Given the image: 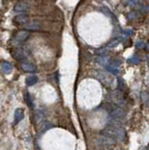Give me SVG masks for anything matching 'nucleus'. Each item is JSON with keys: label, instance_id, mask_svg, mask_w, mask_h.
<instances>
[{"label": "nucleus", "instance_id": "nucleus-15", "mask_svg": "<svg viewBox=\"0 0 149 150\" xmlns=\"http://www.w3.org/2000/svg\"><path fill=\"white\" fill-rule=\"evenodd\" d=\"M137 14H138V12L132 11V12H130V13L128 14V20H133V19H136V17H137Z\"/></svg>", "mask_w": 149, "mask_h": 150}, {"label": "nucleus", "instance_id": "nucleus-16", "mask_svg": "<svg viewBox=\"0 0 149 150\" xmlns=\"http://www.w3.org/2000/svg\"><path fill=\"white\" fill-rule=\"evenodd\" d=\"M144 42L142 40H139V41H137L136 42V47L137 48H144Z\"/></svg>", "mask_w": 149, "mask_h": 150}, {"label": "nucleus", "instance_id": "nucleus-1", "mask_svg": "<svg viewBox=\"0 0 149 150\" xmlns=\"http://www.w3.org/2000/svg\"><path fill=\"white\" fill-rule=\"evenodd\" d=\"M31 7V3L27 0H22V1L16 3L14 6V11L18 12H25Z\"/></svg>", "mask_w": 149, "mask_h": 150}, {"label": "nucleus", "instance_id": "nucleus-6", "mask_svg": "<svg viewBox=\"0 0 149 150\" xmlns=\"http://www.w3.org/2000/svg\"><path fill=\"white\" fill-rule=\"evenodd\" d=\"M25 116V110L23 108H17L14 112V124L20 123Z\"/></svg>", "mask_w": 149, "mask_h": 150}, {"label": "nucleus", "instance_id": "nucleus-9", "mask_svg": "<svg viewBox=\"0 0 149 150\" xmlns=\"http://www.w3.org/2000/svg\"><path fill=\"white\" fill-rule=\"evenodd\" d=\"M13 71V66L11 62L4 61L2 63V71L4 74H9Z\"/></svg>", "mask_w": 149, "mask_h": 150}, {"label": "nucleus", "instance_id": "nucleus-7", "mask_svg": "<svg viewBox=\"0 0 149 150\" xmlns=\"http://www.w3.org/2000/svg\"><path fill=\"white\" fill-rule=\"evenodd\" d=\"M13 21L15 22L16 24L24 25V24H25L29 22V17H28V15H26V14H20V15L15 16Z\"/></svg>", "mask_w": 149, "mask_h": 150}, {"label": "nucleus", "instance_id": "nucleus-17", "mask_svg": "<svg viewBox=\"0 0 149 150\" xmlns=\"http://www.w3.org/2000/svg\"><path fill=\"white\" fill-rule=\"evenodd\" d=\"M25 98H26V102L28 103V105L30 106V108L32 107V103L30 102V100H31V96L29 95L28 93H26L25 94Z\"/></svg>", "mask_w": 149, "mask_h": 150}, {"label": "nucleus", "instance_id": "nucleus-4", "mask_svg": "<svg viewBox=\"0 0 149 150\" xmlns=\"http://www.w3.org/2000/svg\"><path fill=\"white\" fill-rule=\"evenodd\" d=\"M113 100L115 101L116 104L120 105V108H121V104L124 103V100H125V97L123 95L122 91H115L113 93Z\"/></svg>", "mask_w": 149, "mask_h": 150}, {"label": "nucleus", "instance_id": "nucleus-13", "mask_svg": "<svg viewBox=\"0 0 149 150\" xmlns=\"http://www.w3.org/2000/svg\"><path fill=\"white\" fill-rule=\"evenodd\" d=\"M129 61H130V62H132V63H134V64H138L139 62L141 61V58H140V57H139L138 56L134 55L133 56L131 57L130 59H129Z\"/></svg>", "mask_w": 149, "mask_h": 150}, {"label": "nucleus", "instance_id": "nucleus-12", "mask_svg": "<svg viewBox=\"0 0 149 150\" xmlns=\"http://www.w3.org/2000/svg\"><path fill=\"white\" fill-rule=\"evenodd\" d=\"M101 11H102L103 12H104V13H105L107 16H109V17H111V18L115 17L114 14L112 13V11H110V9H109L108 8H106V7H102V8H101Z\"/></svg>", "mask_w": 149, "mask_h": 150}, {"label": "nucleus", "instance_id": "nucleus-10", "mask_svg": "<svg viewBox=\"0 0 149 150\" xmlns=\"http://www.w3.org/2000/svg\"><path fill=\"white\" fill-rule=\"evenodd\" d=\"M38 82V78L36 75L29 76V77L25 79V85H26L27 87H33V85H35Z\"/></svg>", "mask_w": 149, "mask_h": 150}, {"label": "nucleus", "instance_id": "nucleus-11", "mask_svg": "<svg viewBox=\"0 0 149 150\" xmlns=\"http://www.w3.org/2000/svg\"><path fill=\"white\" fill-rule=\"evenodd\" d=\"M125 3L130 7H136L139 4V0H125Z\"/></svg>", "mask_w": 149, "mask_h": 150}, {"label": "nucleus", "instance_id": "nucleus-8", "mask_svg": "<svg viewBox=\"0 0 149 150\" xmlns=\"http://www.w3.org/2000/svg\"><path fill=\"white\" fill-rule=\"evenodd\" d=\"M12 56H13L14 58L16 60H18V61H25V60L26 59V56H25V53L23 50H21V49H17V50H16Z\"/></svg>", "mask_w": 149, "mask_h": 150}, {"label": "nucleus", "instance_id": "nucleus-3", "mask_svg": "<svg viewBox=\"0 0 149 150\" xmlns=\"http://www.w3.org/2000/svg\"><path fill=\"white\" fill-rule=\"evenodd\" d=\"M29 32L26 31V30H21V31H19L17 32V34H16V36L14 38V40L16 42H18V43H22V42H24V41L26 40L28 38H29Z\"/></svg>", "mask_w": 149, "mask_h": 150}, {"label": "nucleus", "instance_id": "nucleus-5", "mask_svg": "<svg viewBox=\"0 0 149 150\" xmlns=\"http://www.w3.org/2000/svg\"><path fill=\"white\" fill-rule=\"evenodd\" d=\"M21 68L24 71H26V72H30V73H33L36 72L38 71L37 69V66L35 65L33 63H30V62H25L23 63L21 65Z\"/></svg>", "mask_w": 149, "mask_h": 150}, {"label": "nucleus", "instance_id": "nucleus-2", "mask_svg": "<svg viewBox=\"0 0 149 150\" xmlns=\"http://www.w3.org/2000/svg\"><path fill=\"white\" fill-rule=\"evenodd\" d=\"M24 28L29 31H38L42 28V24L38 21H29L28 23L24 24Z\"/></svg>", "mask_w": 149, "mask_h": 150}, {"label": "nucleus", "instance_id": "nucleus-18", "mask_svg": "<svg viewBox=\"0 0 149 150\" xmlns=\"http://www.w3.org/2000/svg\"><path fill=\"white\" fill-rule=\"evenodd\" d=\"M124 33L127 35V36H131V35L133 34V31H132L131 29H127L126 31H124Z\"/></svg>", "mask_w": 149, "mask_h": 150}, {"label": "nucleus", "instance_id": "nucleus-14", "mask_svg": "<svg viewBox=\"0 0 149 150\" xmlns=\"http://www.w3.org/2000/svg\"><path fill=\"white\" fill-rule=\"evenodd\" d=\"M118 42H119V40H113L112 42H110V43L108 44V45H107V49H111V48H113V47H115V46L118 44Z\"/></svg>", "mask_w": 149, "mask_h": 150}]
</instances>
